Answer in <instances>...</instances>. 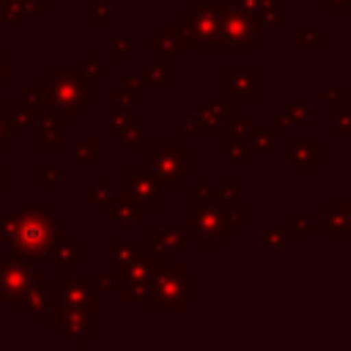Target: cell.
Instances as JSON below:
<instances>
[{
    "mask_svg": "<svg viewBox=\"0 0 351 351\" xmlns=\"http://www.w3.org/2000/svg\"><path fill=\"white\" fill-rule=\"evenodd\" d=\"M99 80L88 63H49L47 71L36 77V90L44 112H55L63 129H71L74 118L99 101Z\"/></svg>",
    "mask_w": 351,
    "mask_h": 351,
    "instance_id": "6da1fadb",
    "label": "cell"
},
{
    "mask_svg": "<svg viewBox=\"0 0 351 351\" xmlns=\"http://www.w3.org/2000/svg\"><path fill=\"white\" fill-rule=\"evenodd\" d=\"M148 255L154 261V274H151V296L145 302V310L151 315L184 313L186 302L197 299V280L189 277L181 263H173V250L148 247Z\"/></svg>",
    "mask_w": 351,
    "mask_h": 351,
    "instance_id": "7a4b0ae2",
    "label": "cell"
},
{
    "mask_svg": "<svg viewBox=\"0 0 351 351\" xmlns=\"http://www.w3.org/2000/svg\"><path fill=\"white\" fill-rule=\"evenodd\" d=\"M58 244V219L49 214V203L38 200L22 208L16 236L11 239V247L33 261L52 258V250Z\"/></svg>",
    "mask_w": 351,
    "mask_h": 351,
    "instance_id": "3957f363",
    "label": "cell"
},
{
    "mask_svg": "<svg viewBox=\"0 0 351 351\" xmlns=\"http://www.w3.org/2000/svg\"><path fill=\"white\" fill-rule=\"evenodd\" d=\"M143 154H145V162L151 165L162 189L184 186L186 178L197 173V154L186 151L184 143L176 140V137H170V140H159V137L145 140Z\"/></svg>",
    "mask_w": 351,
    "mask_h": 351,
    "instance_id": "277c9868",
    "label": "cell"
},
{
    "mask_svg": "<svg viewBox=\"0 0 351 351\" xmlns=\"http://www.w3.org/2000/svg\"><path fill=\"white\" fill-rule=\"evenodd\" d=\"M121 186H123V200L132 203L140 214H159L162 211V197H159V181L151 170L148 162L134 165L126 162L121 167Z\"/></svg>",
    "mask_w": 351,
    "mask_h": 351,
    "instance_id": "5b68a950",
    "label": "cell"
},
{
    "mask_svg": "<svg viewBox=\"0 0 351 351\" xmlns=\"http://www.w3.org/2000/svg\"><path fill=\"white\" fill-rule=\"evenodd\" d=\"M186 233H189V239L197 241L200 250L208 252V250H219L222 247L219 239L230 236L233 230L228 228L225 214L217 211L214 203H211V206H200V208H189L186 211Z\"/></svg>",
    "mask_w": 351,
    "mask_h": 351,
    "instance_id": "8992f818",
    "label": "cell"
},
{
    "mask_svg": "<svg viewBox=\"0 0 351 351\" xmlns=\"http://www.w3.org/2000/svg\"><path fill=\"white\" fill-rule=\"evenodd\" d=\"M33 263H36L33 258L22 255V252L14 250V247L0 252V288H3V293H5V302L22 296V293L33 285V280H36V274H38Z\"/></svg>",
    "mask_w": 351,
    "mask_h": 351,
    "instance_id": "52a82bcc",
    "label": "cell"
},
{
    "mask_svg": "<svg viewBox=\"0 0 351 351\" xmlns=\"http://www.w3.org/2000/svg\"><path fill=\"white\" fill-rule=\"evenodd\" d=\"M58 329L66 340H71L77 351H82L88 340L99 337V310H63Z\"/></svg>",
    "mask_w": 351,
    "mask_h": 351,
    "instance_id": "ba28073f",
    "label": "cell"
},
{
    "mask_svg": "<svg viewBox=\"0 0 351 351\" xmlns=\"http://www.w3.org/2000/svg\"><path fill=\"white\" fill-rule=\"evenodd\" d=\"M96 293H99V274H90V277L88 274L85 277L71 274L58 288L63 310H93V307H99Z\"/></svg>",
    "mask_w": 351,
    "mask_h": 351,
    "instance_id": "9c48e42d",
    "label": "cell"
},
{
    "mask_svg": "<svg viewBox=\"0 0 351 351\" xmlns=\"http://www.w3.org/2000/svg\"><path fill=\"white\" fill-rule=\"evenodd\" d=\"M0 110H3V118L14 134V140H25V134L36 126V112L30 104L25 101H11V99H0Z\"/></svg>",
    "mask_w": 351,
    "mask_h": 351,
    "instance_id": "30bf717a",
    "label": "cell"
},
{
    "mask_svg": "<svg viewBox=\"0 0 351 351\" xmlns=\"http://www.w3.org/2000/svg\"><path fill=\"white\" fill-rule=\"evenodd\" d=\"M85 255H88V247H85V239H69V241H58L55 250H52V261L58 263L60 269V277H71L74 269L80 263H85Z\"/></svg>",
    "mask_w": 351,
    "mask_h": 351,
    "instance_id": "8fae6325",
    "label": "cell"
},
{
    "mask_svg": "<svg viewBox=\"0 0 351 351\" xmlns=\"http://www.w3.org/2000/svg\"><path fill=\"white\" fill-rule=\"evenodd\" d=\"M36 129H38V137H36V151L38 154H49V151H60L63 145V123L55 112H41L36 115Z\"/></svg>",
    "mask_w": 351,
    "mask_h": 351,
    "instance_id": "7c38bea8",
    "label": "cell"
},
{
    "mask_svg": "<svg viewBox=\"0 0 351 351\" xmlns=\"http://www.w3.org/2000/svg\"><path fill=\"white\" fill-rule=\"evenodd\" d=\"M47 291H49V277H47V274H36L33 285H30L22 296H16V299L8 302L11 313H14V315H27V313L36 315V313L41 310L44 299H47Z\"/></svg>",
    "mask_w": 351,
    "mask_h": 351,
    "instance_id": "4fadbf2b",
    "label": "cell"
},
{
    "mask_svg": "<svg viewBox=\"0 0 351 351\" xmlns=\"http://www.w3.org/2000/svg\"><path fill=\"white\" fill-rule=\"evenodd\" d=\"M148 247L156 250H186V228H165V225H148L145 228Z\"/></svg>",
    "mask_w": 351,
    "mask_h": 351,
    "instance_id": "5bb4252c",
    "label": "cell"
},
{
    "mask_svg": "<svg viewBox=\"0 0 351 351\" xmlns=\"http://www.w3.org/2000/svg\"><path fill=\"white\" fill-rule=\"evenodd\" d=\"M145 77H148V82H151L154 88H159V90H170V88H173V49H170V47H165V49L159 52V60L145 69Z\"/></svg>",
    "mask_w": 351,
    "mask_h": 351,
    "instance_id": "9a60e30c",
    "label": "cell"
},
{
    "mask_svg": "<svg viewBox=\"0 0 351 351\" xmlns=\"http://www.w3.org/2000/svg\"><path fill=\"white\" fill-rule=\"evenodd\" d=\"M225 96L233 101V99H255V82L250 85L244 71L236 69L233 63L225 69Z\"/></svg>",
    "mask_w": 351,
    "mask_h": 351,
    "instance_id": "2e32d148",
    "label": "cell"
},
{
    "mask_svg": "<svg viewBox=\"0 0 351 351\" xmlns=\"http://www.w3.org/2000/svg\"><path fill=\"white\" fill-rule=\"evenodd\" d=\"M63 318V304H60V296H58V288H49L47 291V299L41 304V310L36 313V324L38 326H58Z\"/></svg>",
    "mask_w": 351,
    "mask_h": 351,
    "instance_id": "e0dca14e",
    "label": "cell"
},
{
    "mask_svg": "<svg viewBox=\"0 0 351 351\" xmlns=\"http://www.w3.org/2000/svg\"><path fill=\"white\" fill-rule=\"evenodd\" d=\"M85 25L88 27H107V25H112V3L110 0H90V3H85Z\"/></svg>",
    "mask_w": 351,
    "mask_h": 351,
    "instance_id": "ac0fdd59",
    "label": "cell"
},
{
    "mask_svg": "<svg viewBox=\"0 0 351 351\" xmlns=\"http://www.w3.org/2000/svg\"><path fill=\"white\" fill-rule=\"evenodd\" d=\"M71 162L74 165H96L99 162V140L96 137L77 140L71 145Z\"/></svg>",
    "mask_w": 351,
    "mask_h": 351,
    "instance_id": "d6986e66",
    "label": "cell"
},
{
    "mask_svg": "<svg viewBox=\"0 0 351 351\" xmlns=\"http://www.w3.org/2000/svg\"><path fill=\"white\" fill-rule=\"evenodd\" d=\"M137 93L132 90V88H115L112 93H110V110L112 112H134L137 110V99H134Z\"/></svg>",
    "mask_w": 351,
    "mask_h": 351,
    "instance_id": "ffe728a7",
    "label": "cell"
},
{
    "mask_svg": "<svg viewBox=\"0 0 351 351\" xmlns=\"http://www.w3.org/2000/svg\"><path fill=\"white\" fill-rule=\"evenodd\" d=\"M134 126H137L134 112H112V118H110V137L112 140H123Z\"/></svg>",
    "mask_w": 351,
    "mask_h": 351,
    "instance_id": "44dd1931",
    "label": "cell"
},
{
    "mask_svg": "<svg viewBox=\"0 0 351 351\" xmlns=\"http://www.w3.org/2000/svg\"><path fill=\"white\" fill-rule=\"evenodd\" d=\"M60 184V167L49 165V162H38L36 165V186L38 189H55Z\"/></svg>",
    "mask_w": 351,
    "mask_h": 351,
    "instance_id": "7402d4cb",
    "label": "cell"
},
{
    "mask_svg": "<svg viewBox=\"0 0 351 351\" xmlns=\"http://www.w3.org/2000/svg\"><path fill=\"white\" fill-rule=\"evenodd\" d=\"M121 296H123V302H148V296H151V280H129V282H123V288H121Z\"/></svg>",
    "mask_w": 351,
    "mask_h": 351,
    "instance_id": "603a6c76",
    "label": "cell"
},
{
    "mask_svg": "<svg viewBox=\"0 0 351 351\" xmlns=\"http://www.w3.org/2000/svg\"><path fill=\"white\" fill-rule=\"evenodd\" d=\"M137 208L132 206V203H126V200H121V203H115L112 206V211H110V219L118 225V228H134V222H137Z\"/></svg>",
    "mask_w": 351,
    "mask_h": 351,
    "instance_id": "cb8c5ba5",
    "label": "cell"
},
{
    "mask_svg": "<svg viewBox=\"0 0 351 351\" xmlns=\"http://www.w3.org/2000/svg\"><path fill=\"white\" fill-rule=\"evenodd\" d=\"M137 252V247L132 241H123V239H112L110 241V269L121 266L123 261H129L132 255Z\"/></svg>",
    "mask_w": 351,
    "mask_h": 351,
    "instance_id": "d4e9b609",
    "label": "cell"
},
{
    "mask_svg": "<svg viewBox=\"0 0 351 351\" xmlns=\"http://www.w3.org/2000/svg\"><path fill=\"white\" fill-rule=\"evenodd\" d=\"M0 11H3V22H8L11 27H22L27 19V8L22 5V0H5Z\"/></svg>",
    "mask_w": 351,
    "mask_h": 351,
    "instance_id": "484cf974",
    "label": "cell"
},
{
    "mask_svg": "<svg viewBox=\"0 0 351 351\" xmlns=\"http://www.w3.org/2000/svg\"><path fill=\"white\" fill-rule=\"evenodd\" d=\"M132 52H134V41L121 36V38H115V41L110 44V63H112V66H121Z\"/></svg>",
    "mask_w": 351,
    "mask_h": 351,
    "instance_id": "4316f807",
    "label": "cell"
},
{
    "mask_svg": "<svg viewBox=\"0 0 351 351\" xmlns=\"http://www.w3.org/2000/svg\"><path fill=\"white\" fill-rule=\"evenodd\" d=\"M11 49H0V90L11 88Z\"/></svg>",
    "mask_w": 351,
    "mask_h": 351,
    "instance_id": "83f0119b",
    "label": "cell"
},
{
    "mask_svg": "<svg viewBox=\"0 0 351 351\" xmlns=\"http://www.w3.org/2000/svg\"><path fill=\"white\" fill-rule=\"evenodd\" d=\"M85 63H88L99 77H110V74H112V66L99 60V49H88V52H85Z\"/></svg>",
    "mask_w": 351,
    "mask_h": 351,
    "instance_id": "f1b7e54d",
    "label": "cell"
},
{
    "mask_svg": "<svg viewBox=\"0 0 351 351\" xmlns=\"http://www.w3.org/2000/svg\"><path fill=\"white\" fill-rule=\"evenodd\" d=\"M16 228H19V217L14 214H0V236L5 241H11L16 236Z\"/></svg>",
    "mask_w": 351,
    "mask_h": 351,
    "instance_id": "f546056e",
    "label": "cell"
},
{
    "mask_svg": "<svg viewBox=\"0 0 351 351\" xmlns=\"http://www.w3.org/2000/svg\"><path fill=\"white\" fill-rule=\"evenodd\" d=\"M145 140H148V137H145V129H143V126L137 123V126H134V129H132V132H129V134H126V137H123L121 143H123L126 148H134V151H143V143H145Z\"/></svg>",
    "mask_w": 351,
    "mask_h": 351,
    "instance_id": "4dcf8cb0",
    "label": "cell"
},
{
    "mask_svg": "<svg viewBox=\"0 0 351 351\" xmlns=\"http://www.w3.org/2000/svg\"><path fill=\"white\" fill-rule=\"evenodd\" d=\"M159 38H162V41H165V47H170L173 52H176V49H184V41H181V36L176 33V27H173V25L162 27V30H159Z\"/></svg>",
    "mask_w": 351,
    "mask_h": 351,
    "instance_id": "1f68e13d",
    "label": "cell"
},
{
    "mask_svg": "<svg viewBox=\"0 0 351 351\" xmlns=\"http://www.w3.org/2000/svg\"><path fill=\"white\" fill-rule=\"evenodd\" d=\"M11 145H14V134H11V129L3 118V110H0V154H8Z\"/></svg>",
    "mask_w": 351,
    "mask_h": 351,
    "instance_id": "d6a6232c",
    "label": "cell"
},
{
    "mask_svg": "<svg viewBox=\"0 0 351 351\" xmlns=\"http://www.w3.org/2000/svg\"><path fill=\"white\" fill-rule=\"evenodd\" d=\"M22 5L27 8V14L33 16H44L49 11V0H22Z\"/></svg>",
    "mask_w": 351,
    "mask_h": 351,
    "instance_id": "836d02e7",
    "label": "cell"
},
{
    "mask_svg": "<svg viewBox=\"0 0 351 351\" xmlns=\"http://www.w3.org/2000/svg\"><path fill=\"white\" fill-rule=\"evenodd\" d=\"M123 85H126V88H132L134 93H140V90H145V88H148L151 82H148V77H137V74H126V77H123Z\"/></svg>",
    "mask_w": 351,
    "mask_h": 351,
    "instance_id": "e575fe53",
    "label": "cell"
},
{
    "mask_svg": "<svg viewBox=\"0 0 351 351\" xmlns=\"http://www.w3.org/2000/svg\"><path fill=\"white\" fill-rule=\"evenodd\" d=\"M11 173L14 167L8 162H0V189H11Z\"/></svg>",
    "mask_w": 351,
    "mask_h": 351,
    "instance_id": "d590c367",
    "label": "cell"
},
{
    "mask_svg": "<svg viewBox=\"0 0 351 351\" xmlns=\"http://www.w3.org/2000/svg\"><path fill=\"white\" fill-rule=\"evenodd\" d=\"M112 206H115V200H110V195H104V197L96 200V211H99V214H110Z\"/></svg>",
    "mask_w": 351,
    "mask_h": 351,
    "instance_id": "8d00e7d4",
    "label": "cell"
},
{
    "mask_svg": "<svg viewBox=\"0 0 351 351\" xmlns=\"http://www.w3.org/2000/svg\"><path fill=\"white\" fill-rule=\"evenodd\" d=\"M145 47H148V52H151V55H154V52H156V55H159V52H162V49H165V41H162V38H159V36H156V38H154V36H151V38H148V44H145Z\"/></svg>",
    "mask_w": 351,
    "mask_h": 351,
    "instance_id": "74e56055",
    "label": "cell"
},
{
    "mask_svg": "<svg viewBox=\"0 0 351 351\" xmlns=\"http://www.w3.org/2000/svg\"><path fill=\"white\" fill-rule=\"evenodd\" d=\"M225 154H228V159H230V162H239V159H244V151L239 154V148H236L233 143H225Z\"/></svg>",
    "mask_w": 351,
    "mask_h": 351,
    "instance_id": "f35d334b",
    "label": "cell"
},
{
    "mask_svg": "<svg viewBox=\"0 0 351 351\" xmlns=\"http://www.w3.org/2000/svg\"><path fill=\"white\" fill-rule=\"evenodd\" d=\"M0 22H3V11H0Z\"/></svg>",
    "mask_w": 351,
    "mask_h": 351,
    "instance_id": "ab89813d",
    "label": "cell"
}]
</instances>
